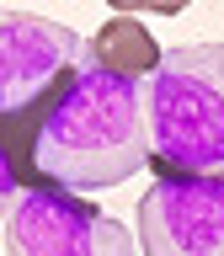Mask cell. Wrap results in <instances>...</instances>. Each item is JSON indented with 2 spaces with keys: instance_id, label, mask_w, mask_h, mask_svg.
Here are the masks:
<instances>
[{
  "instance_id": "8992f818",
  "label": "cell",
  "mask_w": 224,
  "mask_h": 256,
  "mask_svg": "<svg viewBox=\"0 0 224 256\" xmlns=\"http://www.w3.org/2000/svg\"><path fill=\"white\" fill-rule=\"evenodd\" d=\"M86 48H91L96 59L107 64V70H123V75H134V80H144V75H150V70L160 64L155 38H150V32H144L134 16H112V22L96 32Z\"/></svg>"
},
{
  "instance_id": "ba28073f",
  "label": "cell",
  "mask_w": 224,
  "mask_h": 256,
  "mask_svg": "<svg viewBox=\"0 0 224 256\" xmlns=\"http://www.w3.org/2000/svg\"><path fill=\"white\" fill-rule=\"evenodd\" d=\"M118 11H155V16H176L187 11V0H112Z\"/></svg>"
},
{
  "instance_id": "7a4b0ae2",
  "label": "cell",
  "mask_w": 224,
  "mask_h": 256,
  "mask_svg": "<svg viewBox=\"0 0 224 256\" xmlns=\"http://www.w3.org/2000/svg\"><path fill=\"white\" fill-rule=\"evenodd\" d=\"M150 155L182 176H224V43H182L139 80Z\"/></svg>"
},
{
  "instance_id": "6da1fadb",
  "label": "cell",
  "mask_w": 224,
  "mask_h": 256,
  "mask_svg": "<svg viewBox=\"0 0 224 256\" xmlns=\"http://www.w3.org/2000/svg\"><path fill=\"white\" fill-rule=\"evenodd\" d=\"M150 166L139 80L107 70L91 48H80L75 70L43 102L32 128V171L70 192L118 187Z\"/></svg>"
},
{
  "instance_id": "52a82bcc",
  "label": "cell",
  "mask_w": 224,
  "mask_h": 256,
  "mask_svg": "<svg viewBox=\"0 0 224 256\" xmlns=\"http://www.w3.org/2000/svg\"><path fill=\"white\" fill-rule=\"evenodd\" d=\"M16 150L6 139H0V219H6V214H11V198H16Z\"/></svg>"
},
{
  "instance_id": "3957f363",
  "label": "cell",
  "mask_w": 224,
  "mask_h": 256,
  "mask_svg": "<svg viewBox=\"0 0 224 256\" xmlns=\"http://www.w3.org/2000/svg\"><path fill=\"white\" fill-rule=\"evenodd\" d=\"M6 251L11 256H139L134 235L102 214L96 203L75 198L70 187L38 182L11 198L6 214Z\"/></svg>"
},
{
  "instance_id": "5b68a950",
  "label": "cell",
  "mask_w": 224,
  "mask_h": 256,
  "mask_svg": "<svg viewBox=\"0 0 224 256\" xmlns=\"http://www.w3.org/2000/svg\"><path fill=\"white\" fill-rule=\"evenodd\" d=\"M80 48L86 43L70 27L0 6V123L48 102L59 91V80L75 70Z\"/></svg>"
},
{
  "instance_id": "277c9868",
  "label": "cell",
  "mask_w": 224,
  "mask_h": 256,
  "mask_svg": "<svg viewBox=\"0 0 224 256\" xmlns=\"http://www.w3.org/2000/svg\"><path fill=\"white\" fill-rule=\"evenodd\" d=\"M139 256H224V176H160L139 198Z\"/></svg>"
}]
</instances>
